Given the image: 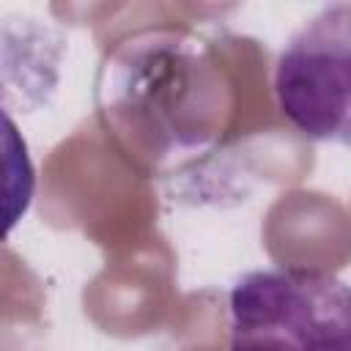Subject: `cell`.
Listing matches in <instances>:
<instances>
[{"mask_svg":"<svg viewBox=\"0 0 351 351\" xmlns=\"http://www.w3.org/2000/svg\"><path fill=\"white\" fill-rule=\"evenodd\" d=\"M228 351H351V285L315 269H252L228 293Z\"/></svg>","mask_w":351,"mask_h":351,"instance_id":"1","label":"cell"},{"mask_svg":"<svg viewBox=\"0 0 351 351\" xmlns=\"http://www.w3.org/2000/svg\"><path fill=\"white\" fill-rule=\"evenodd\" d=\"M271 90L307 140L351 148V3H329L280 49Z\"/></svg>","mask_w":351,"mask_h":351,"instance_id":"2","label":"cell"}]
</instances>
